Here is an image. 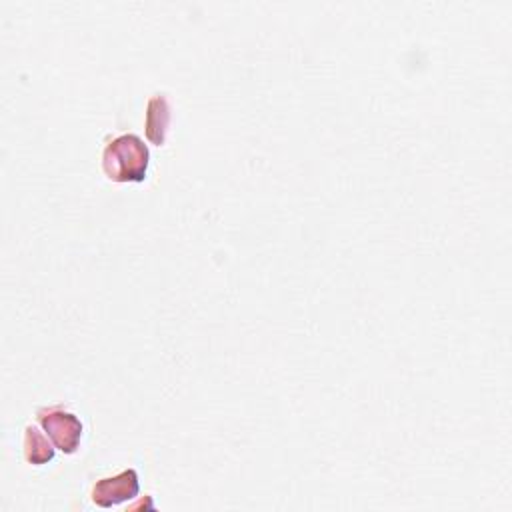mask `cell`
Masks as SVG:
<instances>
[{
    "instance_id": "cell-4",
    "label": "cell",
    "mask_w": 512,
    "mask_h": 512,
    "mask_svg": "<svg viewBox=\"0 0 512 512\" xmlns=\"http://www.w3.org/2000/svg\"><path fill=\"white\" fill-rule=\"evenodd\" d=\"M170 126V104L164 94H154L146 104V138L162 146Z\"/></svg>"
},
{
    "instance_id": "cell-3",
    "label": "cell",
    "mask_w": 512,
    "mask_h": 512,
    "mask_svg": "<svg viewBox=\"0 0 512 512\" xmlns=\"http://www.w3.org/2000/svg\"><path fill=\"white\" fill-rule=\"evenodd\" d=\"M138 474L136 470L128 468L116 476L102 478L92 486L90 498L100 508H110L114 504H120L124 500H130L138 494Z\"/></svg>"
},
{
    "instance_id": "cell-2",
    "label": "cell",
    "mask_w": 512,
    "mask_h": 512,
    "mask_svg": "<svg viewBox=\"0 0 512 512\" xmlns=\"http://www.w3.org/2000/svg\"><path fill=\"white\" fill-rule=\"evenodd\" d=\"M36 420L60 452L74 454L78 450L82 422L76 414L68 412L64 406H48L36 412Z\"/></svg>"
},
{
    "instance_id": "cell-5",
    "label": "cell",
    "mask_w": 512,
    "mask_h": 512,
    "mask_svg": "<svg viewBox=\"0 0 512 512\" xmlns=\"http://www.w3.org/2000/svg\"><path fill=\"white\" fill-rule=\"evenodd\" d=\"M54 444L46 432H40L36 424L24 428V458L34 466H42L54 458Z\"/></svg>"
},
{
    "instance_id": "cell-1",
    "label": "cell",
    "mask_w": 512,
    "mask_h": 512,
    "mask_svg": "<svg viewBox=\"0 0 512 512\" xmlns=\"http://www.w3.org/2000/svg\"><path fill=\"white\" fill-rule=\"evenodd\" d=\"M148 160V148L136 134H120L102 150V170L112 182H142Z\"/></svg>"
}]
</instances>
